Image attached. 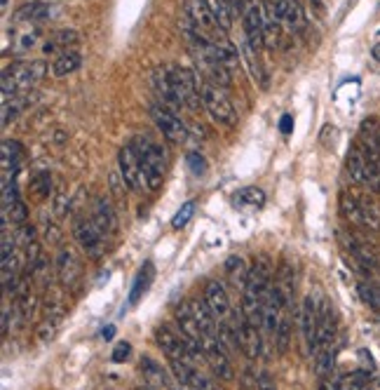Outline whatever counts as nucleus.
Returning a JSON list of instances; mask_svg holds the SVG:
<instances>
[{"label":"nucleus","instance_id":"f257e3e1","mask_svg":"<svg viewBox=\"0 0 380 390\" xmlns=\"http://www.w3.org/2000/svg\"><path fill=\"white\" fill-rule=\"evenodd\" d=\"M132 146L139 153L148 191H160L164 181V148L150 137H137Z\"/></svg>","mask_w":380,"mask_h":390},{"label":"nucleus","instance_id":"f03ea898","mask_svg":"<svg viewBox=\"0 0 380 390\" xmlns=\"http://www.w3.org/2000/svg\"><path fill=\"white\" fill-rule=\"evenodd\" d=\"M45 75L43 61H23L12 64L3 71V97H26L36 83H41Z\"/></svg>","mask_w":380,"mask_h":390},{"label":"nucleus","instance_id":"7ed1b4c3","mask_svg":"<svg viewBox=\"0 0 380 390\" xmlns=\"http://www.w3.org/2000/svg\"><path fill=\"white\" fill-rule=\"evenodd\" d=\"M167 71H169V80L179 104L195 111V108L202 104V83L197 80V75L190 71V68H184V66H167Z\"/></svg>","mask_w":380,"mask_h":390},{"label":"nucleus","instance_id":"20e7f679","mask_svg":"<svg viewBox=\"0 0 380 390\" xmlns=\"http://www.w3.org/2000/svg\"><path fill=\"white\" fill-rule=\"evenodd\" d=\"M202 106L207 108V113L211 115V120L218 122V125H226V127H231V125H235V120H237L233 101L228 99L223 88H218V85H213L209 80L202 83Z\"/></svg>","mask_w":380,"mask_h":390},{"label":"nucleus","instance_id":"39448f33","mask_svg":"<svg viewBox=\"0 0 380 390\" xmlns=\"http://www.w3.org/2000/svg\"><path fill=\"white\" fill-rule=\"evenodd\" d=\"M73 238L78 240V245L83 247V252L90 256V259H101L104 256V233L97 228V223L87 216H78L73 223Z\"/></svg>","mask_w":380,"mask_h":390},{"label":"nucleus","instance_id":"423d86ee","mask_svg":"<svg viewBox=\"0 0 380 390\" xmlns=\"http://www.w3.org/2000/svg\"><path fill=\"white\" fill-rule=\"evenodd\" d=\"M270 283H273V263L265 254H258L249 268L244 294H251V296H256V299L265 301L268 294H270V290H273Z\"/></svg>","mask_w":380,"mask_h":390},{"label":"nucleus","instance_id":"0eeeda50","mask_svg":"<svg viewBox=\"0 0 380 390\" xmlns=\"http://www.w3.org/2000/svg\"><path fill=\"white\" fill-rule=\"evenodd\" d=\"M117 167H120V179L130 186L132 191H144L146 186V176H144V167H141L139 153L134 151L132 144H127L120 148L117 153Z\"/></svg>","mask_w":380,"mask_h":390},{"label":"nucleus","instance_id":"6e6552de","mask_svg":"<svg viewBox=\"0 0 380 390\" xmlns=\"http://www.w3.org/2000/svg\"><path fill=\"white\" fill-rule=\"evenodd\" d=\"M263 7L280 24H287L291 31H303L305 12L298 0H263Z\"/></svg>","mask_w":380,"mask_h":390},{"label":"nucleus","instance_id":"1a4fd4ad","mask_svg":"<svg viewBox=\"0 0 380 390\" xmlns=\"http://www.w3.org/2000/svg\"><path fill=\"white\" fill-rule=\"evenodd\" d=\"M202 353H204V360L211 364V369L216 371L218 379L223 381H233L235 379V371H233V364L228 360V353L221 343L218 337H211V334H204L202 337Z\"/></svg>","mask_w":380,"mask_h":390},{"label":"nucleus","instance_id":"9d476101","mask_svg":"<svg viewBox=\"0 0 380 390\" xmlns=\"http://www.w3.org/2000/svg\"><path fill=\"white\" fill-rule=\"evenodd\" d=\"M150 115H153L155 125L160 127V132L169 139V142L181 144V142H186V139H188V127H186V122L181 120L179 115L174 113L169 106H164V104H153V106H150Z\"/></svg>","mask_w":380,"mask_h":390},{"label":"nucleus","instance_id":"9b49d317","mask_svg":"<svg viewBox=\"0 0 380 390\" xmlns=\"http://www.w3.org/2000/svg\"><path fill=\"white\" fill-rule=\"evenodd\" d=\"M320 310L322 306L317 303L312 294H307L300 306V332H303V341L307 346V353L315 355L317 350V330H320Z\"/></svg>","mask_w":380,"mask_h":390},{"label":"nucleus","instance_id":"f8f14e48","mask_svg":"<svg viewBox=\"0 0 380 390\" xmlns=\"http://www.w3.org/2000/svg\"><path fill=\"white\" fill-rule=\"evenodd\" d=\"M83 278V263L70 247H61L57 254V280L63 290H73Z\"/></svg>","mask_w":380,"mask_h":390},{"label":"nucleus","instance_id":"ddd939ff","mask_svg":"<svg viewBox=\"0 0 380 390\" xmlns=\"http://www.w3.org/2000/svg\"><path fill=\"white\" fill-rule=\"evenodd\" d=\"M171 374L176 376L179 384L188 390H216V386H213L207 376H202L200 369H197L193 362L171 360Z\"/></svg>","mask_w":380,"mask_h":390},{"label":"nucleus","instance_id":"4468645a","mask_svg":"<svg viewBox=\"0 0 380 390\" xmlns=\"http://www.w3.org/2000/svg\"><path fill=\"white\" fill-rule=\"evenodd\" d=\"M186 14H188V19L193 21V26L207 38H211L216 31H221L204 0H186ZM221 33H223V31H221Z\"/></svg>","mask_w":380,"mask_h":390},{"label":"nucleus","instance_id":"2eb2a0df","mask_svg":"<svg viewBox=\"0 0 380 390\" xmlns=\"http://www.w3.org/2000/svg\"><path fill=\"white\" fill-rule=\"evenodd\" d=\"M242 17H244V36L253 50H260L265 45V36H263V17H260V7L253 5V3H244V10H242Z\"/></svg>","mask_w":380,"mask_h":390},{"label":"nucleus","instance_id":"dca6fc26","mask_svg":"<svg viewBox=\"0 0 380 390\" xmlns=\"http://www.w3.org/2000/svg\"><path fill=\"white\" fill-rule=\"evenodd\" d=\"M340 240H343L347 254L359 263V268H364V273L378 270V256L366 243H361V240H357L354 236H343V233H340Z\"/></svg>","mask_w":380,"mask_h":390},{"label":"nucleus","instance_id":"f3484780","mask_svg":"<svg viewBox=\"0 0 380 390\" xmlns=\"http://www.w3.org/2000/svg\"><path fill=\"white\" fill-rule=\"evenodd\" d=\"M336 330H338L336 310H334V306H331V301H324L322 310H320V330H317V350L334 346ZM317 350H315V353H317Z\"/></svg>","mask_w":380,"mask_h":390},{"label":"nucleus","instance_id":"a211bd4d","mask_svg":"<svg viewBox=\"0 0 380 390\" xmlns=\"http://www.w3.org/2000/svg\"><path fill=\"white\" fill-rule=\"evenodd\" d=\"M237 327V343H240V350L249 360H256L260 355V334H258V327L251 325L247 317H240V322L235 325Z\"/></svg>","mask_w":380,"mask_h":390},{"label":"nucleus","instance_id":"6ab92c4d","mask_svg":"<svg viewBox=\"0 0 380 390\" xmlns=\"http://www.w3.org/2000/svg\"><path fill=\"white\" fill-rule=\"evenodd\" d=\"M204 301L209 303L211 313L216 315V320H221V322L231 315V299H228L223 285H221L218 280H209V283L204 285Z\"/></svg>","mask_w":380,"mask_h":390},{"label":"nucleus","instance_id":"aec40b11","mask_svg":"<svg viewBox=\"0 0 380 390\" xmlns=\"http://www.w3.org/2000/svg\"><path fill=\"white\" fill-rule=\"evenodd\" d=\"M345 167H347V174H350V179H352L354 184L366 186L374 162L366 158V153L361 151V146H354V148H350V153H347Z\"/></svg>","mask_w":380,"mask_h":390},{"label":"nucleus","instance_id":"412c9836","mask_svg":"<svg viewBox=\"0 0 380 390\" xmlns=\"http://www.w3.org/2000/svg\"><path fill=\"white\" fill-rule=\"evenodd\" d=\"M52 5L45 3V0H31V3H23L17 14H14V19L17 21H23V24H43V21L52 19Z\"/></svg>","mask_w":380,"mask_h":390},{"label":"nucleus","instance_id":"4be33fe9","mask_svg":"<svg viewBox=\"0 0 380 390\" xmlns=\"http://www.w3.org/2000/svg\"><path fill=\"white\" fill-rule=\"evenodd\" d=\"M92 221L97 223V228L104 233V236H115L117 233V216L106 198H97V202H94Z\"/></svg>","mask_w":380,"mask_h":390},{"label":"nucleus","instance_id":"5701e85b","mask_svg":"<svg viewBox=\"0 0 380 390\" xmlns=\"http://www.w3.org/2000/svg\"><path fill=\"white\" fill-rule=\"evenodd\" d=\"M188 308H190V313H193L195 317V322L200 325V330L204 334H211V337H218V327H216V315L211 313V308H209V303L204 301V296L202 299H190L188 301Z\"/></svg>","mask_w":380,"mask_h":390},{"label":"nucleus","instance_id":"b1692460","mask_svg":"<svg viewBox=\"0 0 380 390\" xmlns=\"http://www.w3.org/2000/svg\"><path fill=\"white\" fill-rule=\"evenodd\" d=\"M174 317H176L181 334H184V337H186L190 343H195V346H200V348H202V337H204V332L200 330V325L195 322V317H193V313H190L188 303H181V306H176V310H174Z\"/></svg>","mask_w":380,"mask_h":390},{"label":"nucleus","instance_id":"393cba45","mask_svg":"<svg viewBox=\"0 0 380 390\" xmlns=\"http://www.w3.org/2000/svg\"><path fill=\"white\" fill-rule=\"evenodd\" d=\"M139 371L144 374V381H146L148 386H153V388H171L167 369H164L160 362H155L153 357H148V355L141 357V360H139Z\"/></svg>","mask_w":380,"mask_h":390},{"label":"nucleus","instance_id":"a878e982","mask_svg":"<svg viewBox=\"0 0 380 390\" xmlns=\"http://www.w3.org/2000/svg\"><path fill=\"white\" fill-rule=\"evenodd\" d=\"M240 52H242V59H244V66H247V71L251 75L253 83H258L260 88H268V75L263 71V64H260V57H258V50H253L249 41H244L240 45Z\"/></svg>","mask_w":380,"mask_h":390},{"label":"nucleus","instance_id":"bb28decb","mask_svg":"<svg viewBox=\"0 0 380 390\" xmlns=\"http://www.w3.org/2000/svg\"><path fill=\"white\" fill-rule=\"evenodd\" d=\"M153 88L157 92V97L162 99L160 104L169 106V108H181L176 95H174V88H171V80H169V71H167V68H157V71L153 73Z\"/></svg>","mask_w":380,"mask_h":390},{"label":"nucleus","instance_id":"cd10ccee","mask_svg":"<svg viewBox=\"0 0 380 390\" xmlns=\"http://www.w3.org/2000/svg\"><path fill=\"white\" fill-rule=\"evenodd\" d=\"M41 41V26L36 24H23L19 28H14L12 33V43H14V52H28L33 50V45Z\"/></svg>","mask_w":380,"mask_h":390},{"label":"nucleus","instance_id":"c85d7f7f","mask_svg":"<svg viewBox=\"0 0 380 390\" xmlns=\"http://www.w3.org/2000/svg\"><path fill=\"white\" fill-rule=\"evenodd\" d=\"M359 207H361V226L369 231H380V202L374 195H359Z\"/></svg>","mask_w":380,"mask_h":390},{"label":"nucleus","instance_id":"c756f323","mask_svg":"<svg viewBox=\"0 0 380 390\" xmlns=\"http://www.w3.org/2000/svg\"><path fill=\"white\" fill-rule=\"evenodd\" d=\"M83 64V54L78 50H68V52H61L57 59L52 61V73L57 78H66L70 73H75L78 68Z\"/></svg>","mask_w":380,"mask_h":390},{"label":"nucleus","instance_id":"7c9ffc66","mask_svg":"<svg viewBox=\"0 0 380 390\" xmlns=\"http://www.w3.org/2000/svg\"><path fill=\"white\" fill-rule=\"evenodd\" d=\"M73 45H78V33L70 28H63V31H57L52 38H47L45 43V54H54V52H68Z\"/></svg>","mask_w":380,"mask_h":390},{"label":"nucleus","instance_id":"2f4dec72","mask_svg":"<svg viewBox=\"0 0 380 390\" xmlns=\"http://www.w3.org/2000/svg\"><path fill=\"white\" fill-rule=\"evenodd\" d=\"M338 207H340V214L345 216L347 221L354 223V226H361V207H359V195H352L343 191L338 198Z\"/></svg>","mask_w":380,"mask_h":390},{"label":"nucleus","instance_id":"473e14b6","mask_svg":"<svg viewBox=\"0 0 380 390\" xmlns=\"http://www.w3.org/2000/svg\"><path fill=\"white\" fill-rule=\"evenodd\" d=\"M204 3H207V7L211 10L218 28L223 31V33H228L231 26H233V7H231V3H228V0H204Z\"/></svg>","mask_w":380,"mask_h":390},{"label":"nucleus","instance_id":"72a5a7b5","mask_svg":"<svg viewBox=\"0 0 380 390\" xmlns=\"http://www.w3.org/2000/svg\"><path fill=\"white\" fill-rule=\"evenodd\" d=\"M150 280H153V263H146V266L141 268V273L137 275V280H134V287H132V294H130V306H137L141 294L148 290Z\"/></svg>","mask_w":380,"mask_h":390},{"label":"nucleus","instance_id":"f704fd0d","mask_svg":"<svg viewBox=\"0 0 380 390\" xmlns=\"http://www.w3.org/2000/svg\"><path fill=\"white\" fill-rule=\"evenodd\" d=\"M371 381V374L366 369H354L345 376H340V388L338 390H364Z\"/></svg>","mask_w":380,"mask_h":390},{"label":"nucleus","instance_id":"c9c22d12","mask_svg":"<svg viewBox=\"0 0 380 390\" xmlns=\"http://www.w3.org/2000/svg\"><path fill=\"white\" fill-rule=\"evenodd\" d=\"M357 294H359V299L364 301V306H369L374 313H380V287L371 285V283H359Z\"/></svg>","mask_w":380,"mask_h":390},{"label":"nucleus","instance_id":"e433bc0d","mask_svg":"<svg viewBox=\"0 0 380 390\" xmlns=\"http://www.w3.org/2000/svg\"><path fill=\"white\" fill-rule=\"evenodd\" d=\"M235 202H240V205H249V207H263L265 193L256 189V186H249V189H242V191L235 193Z\"/></svg>","mask_w":380,"mask_h":390},{"label":"nucleus","instance_id":"4c0bfd02","mask_svg":"<svg viewBox=\"0 0 380 390\" xmlns=\"http://www.w3.org/2000/svg\"><path fill=\"white\" fill-rule=\"evenodd\" d=\"M226 270H228V275H231V280H233L235 285L240 283L242 287H247V275H249V270L244 268L242 256H231V259L226 261Z\"/></svg>","mask_w":380,"mask_h":390},{"label":"nucleus","instance_id":"58836bf2","mask_svg":"<svg viewBox=\"0 0 380 390\" xmlns=\"http://www.w3.org/2000/svg\"><path fill=\"white\" fill-rule=\"evenodd\" d=\"M3 216L7 221H12L14 226H23L28 219V207H26V202L23 200H17V202H12L10 207H3Z\"/></svg>","mask_w":380,"mask_h":390},{"label":"nucleus","instance_id":"ea45409f","mask_svg":"<svg viewBox=\"0 0 380 390\" xmlns=\"http://www.w3.org/2000/svg\"><path fill=\"white\" fill-rule=\"evenodd\" d=\"M59 325H61V317H45L43 322L38 325V330H36V337H38V341L50 343L54 337H57Z\"/></svg>","mask_w":380,"mask_h":390},{"label":"nucleus","instance_id":"a19ab883","mask_svg":"<svg viewBox=\"0 0 380 390\" xmlns=\"http://www.w3.org/2000/svg\"><path fill=\"white\" fill-rule=\"evenodd\" d=\"M275 343H277V353H287L289 346H291V320L289 317H282L280 322V330L275 334Z\"/></svg>","mask_w":380,"mask_h":390},{"label":"nucleus","instance_id":"79ce46f5","mask_svg":"<svg viewBox=\"0 0 380 390\" xmlns=\"http://www.w3.org/2000/svg\"><path fill=\"white\" fill-rule=\"evenodd\" d=\"M31 189L38 195V198H47L52 191V176L47 174V172H41V174L33 176V181H31Z\"/></svg>","mask_w":380,"mask_h":390},{"label":"nucleus","instance_id":"37998d69","mask_svg":"<svg viewBox=\"0 0 380 390\" xmlns=\"http://www.w3.org/2000/svg\"><path fill=\"white\" fill-rule=\"evenodd\" d=\"M193 212H195V202H186V205L176 212V216L171 219V226H174L176 231H179V228H184V226L190 221V216H193Z\"/></svg>","mask_w":380,"mask_h":390},{"label":"nucleus","instance_id":"c03bdc74","mask_svg":"<svg viewBox=\"0 0 380 390\" xmlns=\"http://www.w3.org/2000/svg\"><path fill=\"white\" fill-rule=\"evenodd\" d=\"M14 240H17V245L28 247L31 243H36V228L33 226H28V223L19 226V231L14 233Z\"/></svg>","mask_w":380,"mask_h":390},{"label":"nucleus","instance_id":"a18cd8bd","mask_svg":"<svg viewBox=\"0 0 380 390\" xmlns=\"http://www.w3.org/2000/svg\"><path fill=\"white\" fill-rule=\"evenodd\" d=\"M188 167L193 169V174L202 176V174H204V169H207V162H204V158H202V155H197V153H190V155H188Z\"/></svg>","mask_w":380,"mask_h":390},{"label":"nucleus","instance_id":"49530a36","mask_svg":"<svg viewBox=\"0 0 380 390\" xmlns=\"http://www.w3.org/2000/svg\"><path fill=\"white\" fill-rule=\"evenodd\" d=\"M338 388H340V376H336L334 371L322 376L320 384H317V390H338Z\"/></svg>","mask_w":380,"mask_h":390},{"label":"nucleus","instance_id":"de8ad7c7","mask_svg":"<svg viewBox=\"0 0 380 390\" xmlns=\"http://www.w3.org/2000/svg\"><path fill=\"white\" fill-rule=\"evenodd\" d=\"M130 353H132V346L127 341H120L117 346L113 348V362H125L127 357H130Z\"/></svg>","mask_w":380,"mask_h":390},{"label":"nucleus","instance_id":"09e8293b","mask_svg":"<svg viewBox=\"0 0 380 390\" xmlns=\"http://www.w3.org/2000/svg\"><path fill=\"white\" fill-rule=\"evenodd\" d=\"M258 390H277V386L268 374H258Z\"/></svg>","mask_w":380,"mask_h":390},{"label":"nucleus","instance_id":"8fccbe9b","mask_svg":"<svg viewBox=\"0 0 380 390\" xmlns=\"http://www.w3.org/2000/svg\"><path fill=\"white\" fill-rule=\"evenodd\" d=\"M280 132H282V135H291V132H294V118H291V115H282Z\"/></svg>","mask_w":380,"mask_h":390},{"label":"nucleus","instance_id":"3c124183","mask_svg":"<svg viewBox=\"0 0 380 390\" xmlns=\"http://www.w3.org/2000/svg\"><path fill=\"white\" fill-rule=\"evenodd\" d=\"M10 332V308L3 306V337Z\"/></svg>","mask_w":380,"mask_h":390},{"label":"nucleus","instance_id":"603ef678","mask_svg":"<svg viewBox=\"0 0 380 390\" xmlns=\"http://www.w3.org/2000/svg\"><path fill=\"white\" fill-rule=\"evenodd\" d=\"M364 390H380V376H374V379H371Z\"/></svg>","mask_w":380,"mask_h":390},{"label":"nucleus","instance_id":"864d4df0","mask_svg":"<svg viewBox=\"0 0 380 390\" xmlns=\"http://www.w3.org/2000/svg\"><path fill=\"white\" fill-rule=\"evenodd\" d=\"M371 54H374V57L380 61V45H374V50H371Z\"/></svg>","mask_w":380,"mask_h":390},{"label":"nucleus","instance_id":"5fc2aeb1","mask_svg":"<svg viewBox=\"0 0 380 390\" xmlns=\"http://www.w3.org/2000/svg\"><path fill=\"white\" fill-rule=\"evenodd\" d=\"M113 332H115L113 327H108V330H104V337H106V339H110V337H113Z\"/></svg>","mask_w":380,"mask_h":390},{"label":"nucleus","instance_id":"6e6d98bb","mask_svg":"<svg viewBox=\"0 0 380 390\" xmlns=\"http://www.w3.org/2000/svg\"><path fill=\"white\" fill-rule=\"evenodd\" d=\"M137 390H153V388H148V386H141V388H137Z\"/></svg>","mask_w":380,"mask_h":390},{"label":"nucleus","instance_id":"4d7b16f0","mask_svg":"<svg viewBox=\"0 0 380 390\" xmlns=\"http://www.w3.org/2000/svg\"><path fill=\"white\" fill-rule=\"evenodd\" d=\"M45 3H47V0H45Z\"/></svg>","mask_w":380,"mask_h":390},{"label":"nucleus","instance_id":"13d9d810","mask_svg":"<svg viewBox=\"0 0 380 390\" xmlns=\"http://www.w3.org/2000/svg\"><path fill=\"white\" fill-rule=\"evenodd\" d=\"M216 390H218V388H216Z\"/></svg>","mask_w":380,"mask_h":390}]
</instances>
